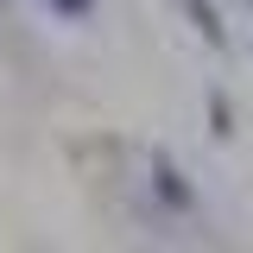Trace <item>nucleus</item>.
Returning a JSON list of instances; mask_svg holds the SVG:
<instances>
[{
	"label": "nucleus",
	"mask_w": 253,
	"mask_h": 253,
	"mask_svg": "<svg viewBox=\"0 0 253 253\" xmlns=\"http://www.w3.org/2000/svg\"><path fill=\"white\" fill-rule=\"evenodd\" d=\"M152 177H158V196H165L171 209H190V184H184V171H177V165H171L165 152L152 158Z\"/></svg>",
	"instance_id": "1"
},
{
	"label": "nucleus",
	"mask_w": 253,
	"mask_h": 253,
	"mask_svg": "<svg viewBox=\"0 0 253 253\" xmlns=\"http://www.w3.org/2000/svg\"><path fill=\"white\" fill-rule=\"evenodd\" d=\"M184 13L190 19H196V32H203V38H209V44H228V32H221V13H215V0H184Z\"/></svg>",
	"instance_id": "2"
},
{
	"label": "nucleus",
	"mask_w": 253,
	"mask_h": 253,
	"mask_svg": "<svg viewBox=\"0 0 253 253\" xmlns=\"http://www.w3.org/2000/svg\"><path fill=\"white\" fill-rule=\"evenodd\" d=\"M51 6H57V13H70V19H83V13H89L95 0H51Z\"/></svg>",
	"instance_id": "3"
},
{
	"label": "nucleus",
	"mask_w": 253,
	"mask_h": 253,
	"mask_svg": "<svg viewBox=\"0 0 253 253\" xmlns=\"http://www.w3.org/2000/svg\"><path fill=\"white\" fill-rule=\"evenodd\" d=\"M247 6H253V0H247Z\"/></svg>",
	"instance_id": "4"
}]
</instances>
